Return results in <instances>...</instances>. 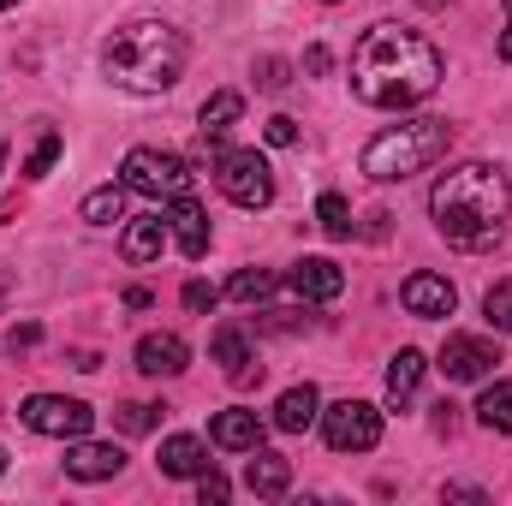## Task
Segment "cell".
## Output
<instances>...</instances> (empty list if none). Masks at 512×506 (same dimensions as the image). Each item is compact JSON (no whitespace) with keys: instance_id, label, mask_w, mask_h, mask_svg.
Returning a JSON list of instances; mask_svg holds the SVG:
<instances>
[{"instance_id":"1","label":"cell","mask_w":512,"mask_h":506,"mask_svg":"<svg viewBox=\"0 0 512 506\" xmlns=\"http://www.w3.org/2000/svg\"><path fill=\"white\" fill-rule=\"evenodd\" d=\"M441 72H447L441 48L429 36H417V30H399V24L364 30V42L352 48V90H358V102L387 108V114L429 102Z\"/></svg>"},{"instance_id":"2","label":"cell","mask_w":512,"mask_h":506,"mask_svg":"<svg viewBox=\"0 0 512 506\" xmlns=\"http://www.w3.org/2000/svg\"><path fill=\"white\" fill-rule=\"evenodd\" d=\"M507 209H512V185L489 161H459L429 191L435 233L459 251H495L507 239Z\"/></svg>"},{"instance_id":"3","label":"cell","mask_w":512,"mask_h":506,"mask_svg":"<svg viewBox=\"0 0 512 506\" xmlns=\"http://www.w3.org/2000/svg\"><path fill=\"white\" fill-rule=\"evenodd\" d=\"M102 72L131 90V96H161L179 84L185 72V36L167 24V18H131L126 30L108 36L102 48Z\"/></svg>"},{"instance_id":"4","label":"cell","mask_w":512,"mask_h":506,"mask_svg":"<svg viewBox=\"0 0 512 506\" xmlns=\"http://www.w3.org/2000/svg\"><path fill=\"white\" fill-rule=\"evenodd\" d=\"M447 143H453L447 120H399L364 143V173L370 179H411V173L435 167L447 155Z\"/></svg>"},{"instance_id":"5","label":"cell","mask_w":512,"mask_h":506,"mask_svg":"<svg viewBox=\"0 0 512 506\" xmlns=\"http://www.w3.org/2000/svg\"><path fill=\"white\" fill-rule=\"evenodd\" d=\"M120 185L137 191V197L173 203V197L191 191V167H185V155H173V149H131L126 167H120Z\"/></svg>"},{"instance_id":"6","label":"cell","mask_w":512,"mask_h":506,"mask_svg":"<svg viewBox=\"0 0 512 506\" xmlns=\"http://www.w3.org/2000/svg\"><path fill=\"white\" fill-rule=\"evenodd\" d=\"M215 185H221V197L239 203V209H268V203H274V167H268L256 149H227V155L215 161Z\"/></svg>"},{"instance_id":"7","label":"cell","mask_w":512,"mask_h":506,"mask_svg":"<svg viewBox=\"0 0 512 506\" xmlns=\"http://www.w3.org/2000/svg\"><path fill=\"white\" fill-rule=\"evenodd\" d=\"M18 417H24V429L54 435V441H78V435H90V423H96V411H90L84 399H66V393H30Z\"/></svg>"},{"instance_id":"8","label":"cell","mask_w":512,"mask_h":506,"mask_svg":"<svg viewBox=\"0 0 512 506\" xmlns=\"http://www.w3.org/2000/svg\"><path fill=\"white\" fill-rule=\"evenodd\" d=\"M322 435H328L334 453H370L382 441V411L370 399H340V405L322 411Z\"/></svg>"},{"instance_id":"9","label":"cell","mask_w":512,"mask_h":506,"mask_svg":"<svg viewBox=\"0 0 512 506\" xmlns=\"http://www.w3.org/2000/svg\"><path fill=\"white\" fill-rule=\"evenodd\" d=\"M495 364H501V352L483 334H447V346H441V376L447 381H489Z\"/></svg>"},{"instance_id":"10","label":"cell","mask_w":512,"mask_h":506,"mask_svg":"<svg viewBox=\"0 0 512 506\" xmlns=\"http://www.w3.org/2000/svg\"><path fill=\"white\" fill-rule=\"evenodd\" d=\"M161 215H167V233H173V245H179L185 262H203V256H209V215H203V203H197L191 191L173 197Z\"/></svg>"},{"instance_id":"11","label":"cell","mask_w":512,"mask_h":506,"mask_svg":"<svg viewBox=\"0 0 512 506\" xmlns=\"http://www.w3.org/2000/svg\"><path fill=\"white\" fill-rule=\"evenodd\" d=\"M126 471V453L114 447V441H72L66 447V477H78V483H108V477H120Z\"/></svg>"},{"instance_id":"12","label":"cell","mask_w":512,"mask_h":506,"mask_svg":"<svg viewBox=\"0 0 512 506\" xmlns=\"http://www.w3.org/2000/svg\"><path fill=\"white\" fill-rule=\"evenodd\" d=\"M286 286H292L304 304H328V298L346 292V274H340V262H328V256H304V262H292Z\"/></svg>"},{"instance_id":"13","label":"cell","mask_w":512,"mask_h":506,"mask_svg":"<svg viewBox=\"0 0 512 506\" xmlns=\"http://www.w3.org/2000/svg\"><path fill=\"white\" fill-rule=\"evenodd\" d=\"M399 304H405L411 316L435 322V316H453L459 292H453V280H447V274H411V280L399 286Z\"/></svg>"},{"instance_id":"14","label":"cell","mask_w":512,"mask_h":506,"mask_svg":"<svg viewBox=\"0 0 512 506\" xmlns=\"http://www.w3.org/2000/svg\"><path fill=\"white\" fill-rule=\"evenodd\" d=\"M185 364H191V346L179 334H143L137 340V370L143 376H185Z\"/></svg>"},{"instance_id":"15","label":"cell","mask_w":512,"mask_h":506,"mask_svg":"<svg viewBox=\"0 0 512 506\" xmlns=\"http://www.w3.org/2000/svg\"><path fill=\"white\" fill-rule=\"evenodd\" d=\"M316 417H322V393H316L310 381H298V387H286V393L274 399V429H280V435H304Z\"/></svg>"},{"instance_id":"16","label":"cell","mask_w":512,"mask_h":506,"mask_svg":"<svg viewBox=\"0 0 512 506\" xmlns=\"http://www.w3.org/2000/svg\"><path fill=\"white\" fill-rule=\"evenodd\" d=\"M215 364L239 381V387L262 381V364L251 358V334H245V328H221V334H215Z\"/></svg>"},{"instance_id":"17","label":"cell","mask_w":512,"mask_h":506,"mask_svg":"<svg viewBox=\"0 0 512 506\" xmlns=\"http://www.w3.org/2000/svg\"><path fill=\"white\" fill-rule=\"evenodd\" d=\"M167 215H137V221H126V239H120V256L126 262H155V256L167 251Z\"/></svg>"},{"instance_id":"18","label":"cell","mask_w":512,"mask_h":506,"mask_svg":"<svg viewBox=\"0 0 512 506\" xmlns=\"http://www.w3.org/2000/svg\"><path fill=\"white\" fill-rule=\"evenodd\" d=\"M245 489H251V495H262V501L286 495V489H292V459L251 447V465H245Z\"/></svg>"},{"instance_id":"19","label":"cell","mask_w":512,"mask_h":506,"mask_svg":"<svg viewBox=\"0 0 512 506\" xmlns=\"http://www.w3.org/2000/svg\"><path fill=\"white\" fill-rule=\"evenodd\" d=\"M215 459H209V447L197 441V435H167L161 441V477H203Z\"/></svg>"},{"instance_id":"20","label":"cell","mask_w":512,"mask_h":506,"mask_svg":"<svg viewBox=\"0 0 512 506\" xmlns=\"http://www.w3.org/2000/svg\"><path fill=\"white\" fill-rule=\"evenodd\" d=\"M209 441L227 447V453H251V447H262V417L256 411H221L209 423Z\"/></svg>"},{"instance_id":"21","label":"cell","mask_w":512,"mask_h":506,"mask_svg":"<svg viewBox=\"0 0 512 506\" xmlns=\"http://www.w3.org/2000/svg\"><path fill=\"white\" fill-rule=\"evenodd\" d=\"M423 352L417 346H405V352H393V364H387V405L393 411H405L411 405V393H417V381H423Z\"/></svg>"},{"instance_id":"22","label":"cell","mask_w":512,"mask_h":506,"mask_svg":"<svg viewBox=\"0 0 512 506\" xmlns=\"http://www.w3.org/2000/svg\"><path fill=\"white\" fill-rule=\"evenodd\" d=\"M477 423L495 429V435H512V381L483 387V399H477Z\"/></svg>"},{"instance_id":"23","label":"cell","mask_w":512,"mask_h":506,"mask_svg":"<svg viewBox=\"0 0 512 506\" xmlns=\"http://www.w3.org/2000/svg\"><path fill=\"white\" fill-rule=\"evenodd\" d=\"M84 221H90V227H114V221H126V185H102V191H90V197H84Z\"/></svg>"},{"instance_id":"24","label":"cell","mask_w":512,"mask_h":506,"mask_svg":"<svg viewBox=\"0 0 512 506\" xmlns=\"http://www.w3.org/2000/svg\"><path fill=\"white\" fill-rule=\"evenodd\" d=\"M316 221H322L328 239H352V227H358V221H352V203H346L340 191H322V197H316Z\"/></svg>"},{"instance_id":"25","label":"cell","mask_w":512,"mask_h":506,"mask_svg":"<svg viewBox=\"0 0 512 506\" xmlns=\"http://www.w3.org/2000/svg\"><path fill=\"white\" fill-rule=\"evenodd\" d=\"M268 292H274V274H268V268H239V274L227 280V298H233V304H262Z\"/></svg>"},{"instance_id":"26","label":"cell","mask_w":512,"mask_h":506,"mask_svg":"<svg viewBox=\"0 0 512 506\" xmlns=\"http://www.w3.org/2000/svg\"><path fill=\"white\" fill-rule=\"evenodd\" d=\"M161 417H167V405H149V399H126V405H114V423H120L126 435H149Z\"/></svg>"},{"instance_id":"27","label":"cell","mask_w":512,"mask_h":506,"mask_svg":"<svg viewBox=\"0 0 512 506\" xmlns=\"http://www.w3.org/2000/svg\"><path fill=\"white\" fill-rule=\"evenodd\" d=\"M239 114H245V96H239V90H215V96L203 102V131H227Z\"/></svg>"},{"instance_id":"28","label":"cell","mask_w":512,"mask_h":506,"mask_svg":"<svg viewBox=\"0 0 512 506\" xmlns=\"http://www.w3.org/2000/svg\"><path fill=\"white\" fill-rule=\"evenodd\" d=\"M60 161V131L42 126V137H36V149H30V161H24V179H48V167Z\"/></svg>"},{"instance_id":"29","label":"cell","mask_w":512,"mask_h":506,"mask_svg":"<svg viewBox=\"0 0 512 506\" xmlns=\"http://www.w3.org/2000/svg\"><path fill=\"white\" fill-rule=\"evenodd\" d=\"M483 316H489V328L512 334V280H495V286H489V298H483Z\"/></svg>"},{"instance_id":"30","label":"cell","mask_w":512,"mask_h":506,"mask_svg":"<svg viewBox=\"0 0 512 506\" xmlns=\"http://www.w3.org/2000/svg\"><path fill=\"white\" fill-rule=\"evenodd\" d=\"M286 72H292V66H286V60H256V90H268V96H280V90H286V84H292V78H286Z\"/></svg>"},{"instance_id":"31","label":"cell","mask_w":512,"mask_h":506,"mask_svg":"<svg viewBox=\"0 0 512 506\" xmlns=\"http://www.w3.org/2000/svg\"><path fill=\"white\" fill-rule=\"evenodd\" d=\"M197 495H203V506H221L227 495H233V483H227V477H215V465H209V471L197 477Z\"/></svg>"},{"instance_id":"32","label":"cell","mask_w":512,"mask_h":506,"mask_svg":"<svg viewBox=\"0 0 512 506\" xmlns=\"http://www.w3.org/2000/svg\"><path fill=\"white\" fill-rule=\"evenodd\" d=\"M262 137H268L274 149H292V143H298V120H286V114H274V120L262 126Z\"/></svg>"},{"instance_id":"33","label":"cell","mask_w":512,"mask_h":506,"mask_svg":"<svg viewBox=\"0 0 512 506\" xmlns=\"http://www.w3.org/2000/svg\"><path fill=\"white\" fill-rule=\"evenodd\" d=\"M215 298H221V292H215L209 280H185V310H215Z\"/></svg>"},{"instance_id":"34","label":"cell","mask_w":512,"mask_h":506,"mask_svg":"<svg viewBox=\"0 0 512 506\" xmlns=\"http://www.w3.org/2000/svg\"><path fill=\"white\" fill-rule=\"evenodd\" d=\"M328 66H334V54H328L322 42H316V48H304V72H316V78H322Z\"/></svg>"},{"instance_id":"35","label":"cell","mask_w":512,"mask_h":506,"mask_svg":"<svg viewBox=\"0 0 512 506\" xmlns=\"http://www.w3.org/2000/svg\"><path fill=\"white\" fill-rule=\"evenodd\" d=\"M36 340H42V328H36V322H24V328H12V340H6V346H12V352H30Z\"/></svg>"},{"instance_id":"36","label":"cell","mask_w":512,"mask_h":506,"mask_svg":"<svg viewBox=\"0 0 512 506\" xmlns=\"http://www.w3.org/2000/svg\"><path fill=\"white\" fill-rule=\"evenodd\" d=\"M495 54H501V60H507V66H512V18H507V36L495 42Z\"/></svg>"},{"instance_id":"37","label":"cell","mask_w":512,"mask_h":506,"mask_svg":"<svg viewBox=\"0 0 512 506\" xmlns=\"http://www.w3.org/2000/svg\"><path fill=\"white\" fill-rule=\"evenodd\" d=\"M6 298H12V274L0 268V304H6Z\"/></svg>"},{"instance_id":"38","label":"cell","mask_w":512,"mask_h":506,"mask_svg":"<svg viewBox=\"0 0 512 506\" xmlns=\"http://www.w3.org/2000/svg\"><path fill=\"white\" fill-rule=\"evenodd\" d=\"M0 477H6V447H0Z\"/></svg>"},{"instance_id":"39","label":"cell","mask_w":512,"mask_h":506,"mask_svg":"<svg viewBox=\"0 0 512 506\" xmlns=\"http://www.w3.org/2000/svg\"><path fill=\"white\" fill-rule=\"evenodd\" d=\"M417 6H447V0H417Z\"/></svg>"},{"instance_id":"40","label":"cell","mask_w":512,"mask_h":506,"mask_svg":"<svg viewBox=\"0 0 512 506\" xmlns=\"http://www.w3.org/2000/svg\"><path fill=\"white\" fill-rule=\"evenodd\" d=\"M6 6H18V0H0V12H6Z\"/></svg>"},{"instance_id":"41","label":"cell","mask_w":512,"mask_h":506,"mask_svg":"<svg viewBox=\"0 0 512 506\" xmlns=\"http://www.w3.org/2000/svg\"><path fill=\"white\" fill-rule=\"evenodd\" d=\"M501 6H507V18H512V0H501Z\"/></svg>"},{"instance_id":"42","label":"cell","mask_w":512,"mask_h":506,"mask_svg":"<svg viewBox=\"0 0 512 506\" xmlns=\"http://www.w3.org/2000/svg\"><path fill=\"white\" fill-rule=\"evenodd\" d=\"M0 161H6V143H0Z\"/></svg>"}]
</instances>
